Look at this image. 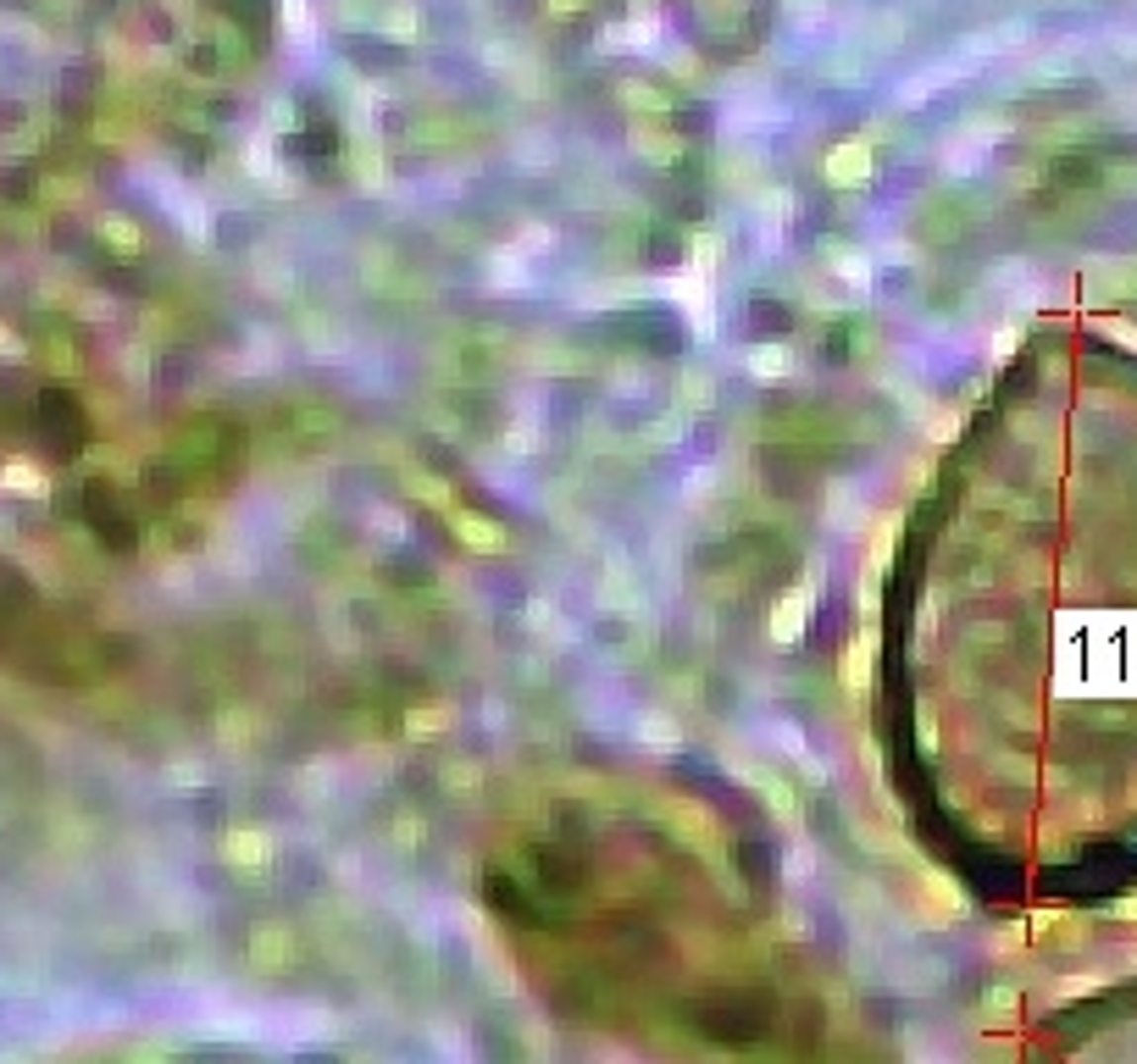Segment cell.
<instances>
[{"mask_svg":"<svg viewBox=\"0 0 1137 1064\" xmlns=\"http://www.w3.org/2000/svg\"><path fill=\"white\" fill-rule=\"evenodd\" d=\"M810 604H815V576L805 582L800 593H794V599L777 604V616H772V638H777V644H794V638H800L805 616H810Z\"/></svg>","mask_w":1137,"mask_h":1064,"instance_id":"1","label":"cell"},{"mask_svg":"<svg viewBox=\"0 0 1137 1064\" xmlns=\"http://www.w3.org/2000/svg\"><path fill=\"white\" fill-rule=\"evenodd\" d=\"M866 660H871V632H860V644L849 649V687H855V693L866 687V671H871Z\"/></svg>","mask_w":1137,"mask_h":1064,"instance_id":"2","label":"cell"},{"mask_svg":"<svg viewBox=\"0 0 1137 1064\" xmlns=\"http://www.w3.org/2000/svg\"><path fill=\"white\" fill-rule=\"evenodd\" d=\"M455 527H461V538H466V544H478V549H483V544H489V549H494V544H500V538H494V527H489V521H472V516H455Z\"/></svg>","mask_w":1137,"mask_h":1064,"instance_id":"3","label":"cell"},{"mask_svg":"<svg viewBox=\"0 0 1137 1064\" xmlns=\"http://www.w3.org/2000/svg\"><path fill=\"white\" fill-rule=\"evenodd\" d=\"M783 350H755V372H760V378H783Z\"/></svg>","mask_w":1137,"mask_h":1064,"instance_id":"4","label":"cell"},{"mask_svg":"<svg viewBox=\"0 0 1137 1064\" xmlns=\"http://www.w3.org/2000/svg\"><path fill=\"white\" fill-rule=\"evenodd\" d=\"M1015 344H1021V333H1015V327H1004V333L994 338V355H998V361H1004V355H1010Z\"/></svg>","mask_w":1137,"mask_h":1064,"instance_id":"5","label":"cell"},{"mask_svg":"<svg viewBox=\"0 0 1137 1064\" xmlns=\"http://www.w3.org/2000/svg\"><path fill=\"white\" fill-rule=\"evenodd\" d=\"M1109 333H1115V338H1126V344H1137V327H1121V322H1109Z\"/></svg>","mask_w":1137,"mask_h":1064,"instance_id":"6","label":"cell"}]
</instances>
